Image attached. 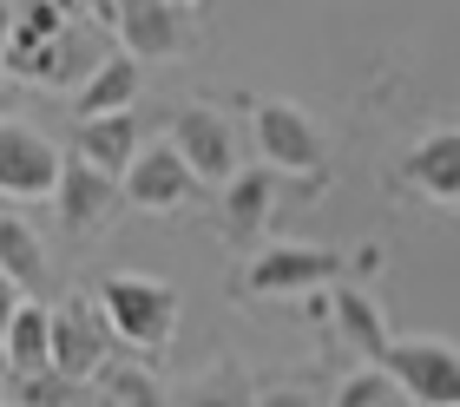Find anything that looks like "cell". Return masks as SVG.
<instances>
[{"instance_id":"cell-1","label":"cell","mask_w":460,"mask_h":407,"mask_svg":"<svg viewBox=\"0 0 460 407\" xmlns=\"http://www.w3.org/2000/svg\"><path fill=\"white\" fill-rule=\"evenodd\" d=\"M99 315H106L112 341L138 355H164L178 341V315H184V296L164 283V276H145V270H112L99 283Z\"/></svg>"},{"instance_id":"cell-2","label":"cell","mask_w":460,"mask_h":407,"mask_svg":"<svg viewBox=\"0 0 460 407\" xmlns=\"http://www.w3.org/2000/svg\"><path fill=\"white\" fill-rule=\"evenodd\" d=\"M250 145H257V164L277 171V178H303V184H323L329 178V138L323 125L289 99H263L250 105Z\"/></svg>"},{"instance_id":"cell-3","label":"cell","mask_w":460,"mask_h":407,"mask_svg":"<svg viewBox=\"0 0 460 407\" xmlns=\"http://www.w3.org/2000/svg\"><path fill=\"white\" fill-rule=\"evenodd\" d=\"M349 276V256L342 250H323V243H270L250 256L243 270V296H263V303H277V296H329Z\"/></svg>"},{"instance_id":"cell-4","label":"cell","mask_w":460,"mask_h":407,"mask_svg":"<svg viewBox=\"0 0 460 407\" xmlns=\"http://www.w3.org/2000/svg\"><path fill=\"white\" fill-rule=\"evenodd\" d=\"M382 375L402 388L408 407H460V349L434 335H394Z\"/></svg>"},{"instance_id":"cell-5","label":"cell","mask_w":460,"mask_h":407,"mask_svg":"<svg viewBox=\"0 0 460 407\" xmlns=\"http://www.w3.org/2000/svg\"><path fill=\"white\" fill-rule=\"evenodd\" d=\"M172 152L191 164L198 184H217V190L243 171V138L211 99H184L172 112Z\"/></svg>"},{"instance_id":"cell-6","label":"cell","mask_w":460,"mask_h":407,"mask_svg":"<svg viewBox=\"0 0 460 407\" xmlns=\"http://www.w3.org/2000/svg\"><path fill=\"white\" fill-rule=\"evenodd\" d=\"M106 368H112V329L99 315V303L93 296L53 303V375L73 381V388H93Z\"/></svg>"},{"instance_id":"cell-7","label":"cell","mask_w":460,"mask_h":407,"mask_svg":"<svg viewBox=\"0 0 460 407\" xmlns=\"http://www.w3.org/2000/svg\"><path fill=\"white\" fill-rule=\"evenodd\" d=\"M59 171H66V152L53 138H40L20 119H0V198L7 204H53Z\"/></svg>"},{"instance_id":"cell-8","label":"cell","mask_w":460,"mask_h":407,"mask_svg":"<svg viewBox=\"0 0 460 407\" xmlns=\"http://www.w3.org/2000/svg\"><path fill=\"white\" fill-rule=\"evenodd\" d=\"M112 33H119V53L125 59H172L198 40V7H178V0H119L112 13Z\"/></svg>"},{"instance_id":"cell-9","label":"cell","mask_w":460,"mask_h":407,"mask_svg":"<svg viewBox=\"0 0 460 407\" xmlns=\"http://www.w3.org/2000/svg\"><path fill=\"white\" fill-rule=\"evenodd\" d=\"M106 27L93 20V7H73V27L53 40L47 53H33L27 66H13V79H33V85H66V93H79L99 66H106V40H99Z\"/></svg>"},{"instance_id":"cell-10","label":"cell","mask_w":460,"mask_h":407,"mask_svg":"<svg viewBox=\"0 0 460 407\" xmlns=\"http://www.w3.org/2000/svg\"><path fill=\"white\" fill-rule=\"evenodd\" d=\"M125 204L132 210H145V217H172V210H184V204H198V178H191V164H184L178 152H172V138L164 145H145L138 152V164L125 171Z\"/></svg>"},{"instance_id":"cell-11","label":"cell","mask_w":460,"mask_h":407,"mask_svg":"<svg viewBox=\"0 0 460 407\" xmlns=\"http://www.w3.org/2000/svg\"><path fill=\"white\" fill-rule=\"evenodd\" d=\"M119 204H125V190L66 152V171H59V190H53V224L66 230V237H93V230L112 224Z\"/></svg>"},{"instance_id":"cell-12","label":"cell","mask_w":460,"mask_h":407,"mask_svg":"<svg viewBox=\"0 0 460 407\" xmlns=\"http://www.w3.org/2000/svg\"><path fill=\"white\" fill-rule=\"evenodd\" d=\"M402 184L414 190V198H428V204L460 210V125L428 132V138L408 145V152H402Z\"/></svg>"},{"instance_id":"cell-13","label":"cell","mask_w":460,"mask_h":407,"mask_svg":"<svg viewBox=\"0 0 460 407\" xmlns=\"http://www.w3.org/2000/svg\"><path fill=\"white\" fill-rule=\"evenodd\" d=\"M0 276L27 296V303H47L53 296V256L47 237L20 217V210H0Z\"/></svg>"},{"instance_id":"cell-14","label":"cell","mask_w":460,"mask_h":407,"mask_svg":"<svg viewBox=\"0 0 460 407\" xmlns=\"http://www.w3.org/2000/svg\"><path fill=\"white\" fill-rule=\"evenodd\" d=\"M138 152H145L138 112H119V119H86V125L73 132V158H79V164H93L99 178H112V184H125V171L138 164Z\"/></svg>"},{"instance_id":"cell-15","label":"cell","mask_w":460,"mask_h":407,"mask_svg":"<svg viewBox=\"0 0 460 407\" xmlns=\"http://www.w3.org/2000/svg\"><path fill=\"white\" fill-rule=\"evenodd\" d=\"M329 323H336V335L362 355V368H382V355H388L394 335H388V315H382V303H375L368 289L336 283V289H329Z\"/></svg>"},{"instance_id":"cell-16","label":"cell","mask_w":460,"mask_h":407,"mask_svg":"<svg viewBox=\"0 0 460 407\" xmlns=\"http://www.w3.org/2000/svg\"><path fill=\"white\" fill-rule=\"evenodd\" d=\"M277 171H263V164H243L237 178L224 184V237L230 243H250V237H263V224H270V210H277Z\"/></svg>"},{"instance_id":"cell-17","label":"cell","mask_w":460,"mask_h":407,"mask_svg":"<svg viewBox=\"0 0 460 407\" xmlns=\"http://www.w3.org/2000/svg\"><path fill=\"white\" fill-rule=\"evenodd\" d=\"M138 85H145L138 59L112 53L106 66H99V73H93V79L73 93V112H79V125H86V119H119V112H132V105H138Z\"/></svg>"},{"instance_id":"cell-18","label":"cell","mask_w":460,"mask_h":407,"mask_svg":"<svg viewBox=\"0 0 460 407\" xmlns=\"http://www.w3.org/2000/svg\"><path fill=\"white\" fill-rule=\"evenodd\" d=\"M0 355H7V375L13 381L53 375V303H27V309H20L7 341H0Z\"/></svg>"},{"instance_id":"cell-19","label":"cell","mask_w":460,"mask_h":407,"mask_svg":"<svg viewBox=\"0 0 460 407\" xmlns=\"http://www.w3.org/2000/svg\"><path fill=\"white\" fill-rule=\"evenodd\" d=\"M66 27H73V7H53V0H27V7H13V33H7V59H0V73H13V66H27L33 53H47Z\"/></svg>"},{"instance_id":"cell-20","label":"cell","mask_w":460,"mask_h":407,"mask_svg":"<svg viewBox=\"0 0 460 407\" xmlns=\"http://www.w3.org/2000/svg\"><path fill=\"white\" fill-rule=\"evenodd\" d=\"M86 407H164V388H158V375L132 368V361H112L86 388Z\"/></svg>"},{"instance_id":"cell-21","label":"cell","mask_w":460,"mask_h":407,"mask_svg":"<svg viewBox=\"0 0 460 407\" xmlns=\"http://www.w3.org/2000/svg\"><path fill=\"white\" fill-rule=\"evenodd\" d=\"M178 407H257V388L237 361H211L204 375H191V388L178 394Z\"/></svg>"},{"instance_id":"cell-22","label":"cell","mask_w":460,"mask_h":407,"mask_svg":"<svg viewBox=\"0 0 460 407\" xmlns=\"http://www.w3.org/2000/svg\"><path fill=\"white\" fill-rule=\"evenodd\" d=\"M329 407H408V401H402V388H394L382 368H355L342 388H336Z\"/></svg>"},{"instance_id":"cell-23","label":"cell","mask_w":460,"mask_h":407,"mask_svg":"<svg viewBox=\"0 0 460 407\" xmlns=\"http://www.w3.org/2000/svg\"><path fill=\"white\" fill-rule=\"evenodd\" d=\"M257 407H323V401L296 381H270V388H257Z\"/></svg>"},{"instance_id":"cell-24","label":"cell","mask_w":460,"mask_h":407,"mask_svg":"<svg viewBox=\"0 0 460 407\" xmlns=\"http://www.w3.org/2000/svg\"><path fill=\"white\" fill-rule=\"evenodd\" d=\"M20 309H27V296H20L7 276H0V341H7V329H13V315H20Z\"/></svg>"},{"instance_id":"cell-25","label":"cell","mask_w":460,"mask_h":407,"mask_svg":"<svg viewBox=\"0 0 460 407\" xmlns=\"http://www.w3.org/2000/svg\"><path fill=\"white\" fill-rule=\"evenodd\" d=\"M7 33H13V7H0V59H7Z\"/></svg>"},{"instance_id":"cell-26","label":"cell","mask_w":460,"mask_h":407,"mask_svg":"<svg viewBox=\"0 0 460 407\" xmlns=\"http://www.w3.org/2000/svg\"><path fill=\"white\" fill-rule=\"evenodd\" d=\"M13 388V375H7V355H0V394H7Z\"/></svg>"},{"instance_id":"cell-27","label":"cell","mask_w":460,"mask_h":407,"mask_svg":"<svg viewBox=\"0 0 460 407\" xmlns=\"http://www.w3.org/2000/svg\"><path fill=\"white\" fill-rule=\"evenodd\" d=\"M0 105H7V73H0Z\"/></svg>"},{"instance_id":"cell-28","label":"cell","mask_w":460,"mask_h":407,"mask_svg":"<svg viewBox=\"0 0 460 407\" xmlns=\"http://www.w3.org/2000/svg\"><path fill=\"white\" fill-rule=\"evenodd\" d=\"M0 407H7V401H0Z\"/></svg>"}]
</instances>
